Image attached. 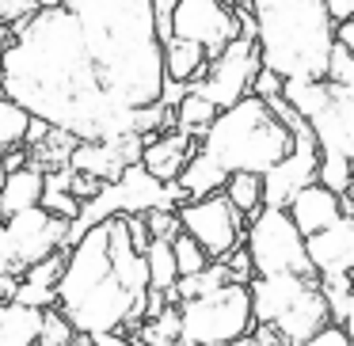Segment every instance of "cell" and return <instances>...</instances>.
Wrapping results in <instances>:
<instances>
[{
	"label": "cell",
	"instance_id": "ab89813d",
	"mask_svg": "<svg viewBox=\"0 0 354 346\" xmlns=\"http://www.w3.org/2000/svg\"><path fill=\"white\" fill-rule=\"evenodd\" d=\"M8 39H12V27H8V23H0V50L8 46Z\"/></svg>",
	"mask_w": 354,
	"mask_h": 346
},
{
	"label": "cell",
	"instance_id": "277c9868",
	"mask_svg": "<svg viewBox=\"0 0 354 346\" xmlns=\"http://www.w3.org/2000/svg\"><path fill=\"white\" fill-rule=\"evenodd\" d=\"M259 65L290 77H324L331 54V16L324 0H248Z\"/></svg>",
	"mask_w": 354,
	"mask_h": 346
},
{
	"label": "cell",
	"instance_id": "836d02e7",
	"mask_svg": "<svg viewBox=\"0 0 354 346\" xmlns=\"http://www.w3.org/2000/svg\"><path fill=\"white\" fill-rule=\"evenodd\" d=\"M221 262H225V270H229V282H240V285L252 282V259H248L244 244H236L229 255H221Z\"/></svg>",
	"mask_w": 354,
	"mask_h": 346
},
{
	"label": "cell",
	"instance_id": "7bdbcfd3",
	"mask_svg": "<svg viewBox=\"0 0 354 346\" xmlns=\"http://www.w3.org/2000/svg\"><path fill=\"white\" fill-rule=\"evenodd\" d=\"M171 346H202V343H191V338H176Z\"/></svg>",
	"mask_w": 354,
	"mask_h": 346
},
{
	"label": "cell",
	"instance_id": "52a82bcc",
	"mask_svg": "<svg viewBox=\"0 0 354 346\" xmlns=\"http://www.w3.org/2000/svg\"><path fill=\"white\" fill-rule=\"evenodd\" d=\"M179 202H183V191L176 183H160L141 164H130L118 179L103 183L88 202H80L77 217L69 221V232H65V247L77 244L80 232L107 221V217H133V213H145V209H176Z\"/></svg>",
	"mask_w": 354,
	"mask_h": 346
},
{
	"label": "cell",
	"instance_id": "74e56055",
	"mask_svg": "<svg viewBox=\"0 0 354 346\" xmlns=\"http://www.w3.org/2000/svg\"><path fill=\"white\" fill-rule=\"evenodd\" d=\"M92 346H138L130 335H122V331H107V335H95Z\"/></svg>",
	"mask_w": 354,
	"mask_h": 346
},
{
	"label": "cell",
	"instance_id": "9a60e30c",
	"mask_svg": "<svg viewBox=\"0 0 354 346\" xmlns=\"http://www.w3.org/2000/svg\"><path fill=\"white\" fill-rule=\"evenodd\" d=\"M305 255L316 282H343L354 267V217L343 213L328 229L305 236Z\"/></svg>",
	"mask_w": 354,
	"mask_h": 346
},
{
	"label": "cell",
	"instance_id": "7c38bea8",
	"mask_svg": "<svg viewBox=\"0 0 354 346\" xmlns=\"http://www.w3.org/2000/svg\"><path fill=\"white\" fill-rule=\"evenodd\" d=\"M259 50H255L252 35H236L221 54H214L206 61V73L198 80L187 84V92L202 95L206 103H214L217 110L232 107L236 99H244L248 88H252V77L259 73Z\"/></svg>",
	"mask_w": 354,
	"mask_h": 346
},
{
	"label": "cell",
	"instance_id": "484cf974",
	"mask_svg": "<svg viewBox=\"0 0 354 346\" xmlns=\"http://www.w3.org/2000/svg\"><path fill=\"white\" fill-rule=\"evenodd\" d=\"M316 183L328 186L339 198H346L351 194V160H343V156H320L316 160Z\"/></svg>",
	"mask_w": 354,
	"mask_h": 346
},
{
	"label": "cell",
	"instance_id": "ba28073f",
	"mask_svg": "<svg viewBox=\"0 0 354 346\" xmlns=\"http://www.w3.org/2000/svg\"><path fill=\"white\" fill-rule=\"evenodd\" d=\"M179 338H191L202 346H229L232 338L248 335L255 327L248 285L225 282L214 293L179 300Z\"/></svg>",
	"mask_w": 354,
	"mask_h": 346
},
{
	"label": "cell",
	"instance_id": "30bf717a",
	"mask_svg": "<svg viewBox=\"0 0 354 346\" xmlns=\"http://www.w3.org/2000/svg\"><path fill=\"white\" fill-rule=\"evenodd\" d=\"M65 232H69V221L54 217L42 206L4 217L0 221V274L19 278L31 262H39L50 251L65 247Z\"/></svg>",
	"mask_w": 354,
	"mask_h": 346
},
{
	"label": "cell",
	"instance_id": "f1b7e54d",
	"mask_svg": "<svg viewBox=\"0 0 354 346\" xmlns=\"http://www.w3.org/2000/svg\"><path fill=\"white\" fill-rule=\"evenodd\" d=\"M77 331L69 327L57 308H42V323H39V346H73Z\"/></svg>",
	"mask_w": 354,
	"mask_h": 346
},
{
	"label": "cell",
	"instance_id": "5b68a950",
	"mask_svg": "<svg viewBox=\"0 0 354 346\" xmlns=\"http://www.w3.org/2000/svg\"><path fill=\"white\" fill-rule=\"evenodd\" d=\"M290 130L255 95H244L232 107L217 110L198 137V153H206L225 175H232V171L263 175L290 153Z\"/></svg>",
	"mask_w": 354,
	"mask_h": 346
},
{
	"label": "cell",
	"instance_id": "1f68e13d",
	"mask_svg": "<svg viewBox=\"0 0 354 346\" xmlns=\"http://www.w3.org/2000/svg\"><path fill=\"white\" fill-rule=\"evenodd\" d=\"M12 300H16V305H24V308H35V312L54 308V285H35V282H24V278H19Z\"/></svg>",
	"mask_w": 354,
	"mask_h": 346
},
{
	"label": "cell",
	"instance_id": "8d00e7d4",
	"mask_svg": "<svg viewBox=\"0 0 354 346\" xmlns=\"http://www.w3.org/2000/svg\"><path fill=\"white\" fill-rule=\"evenodd\" d=\"M324 8H328L331 23H339V19H351L354 16V0H324Z\"/></svg>",
	"mask_w": 354,
	"mask_h": 346
},
{
	"label": "cell",
	"instance_id": "60d3db41",
	"mask_svg": "<svg viewBox=\"0 0 354 346\" xmlns=\"http://www.w3.org/2000/svg\"><path fill=\"white\" fill-rule=\"evenodd\" d=\"M73 346H92V338H84V335H77V338H73Z\"/></svg>",
	"mask_w": 354,
	"mask_h": 346
},
{
	"label": "cell",
	"instance_id": "7402d4cb",
	"mask_svg": "<svg viewBox=\"0 0 354 346\" xmlns=\"http://www.w3.org/2000/svg\"><path fill=\"white\" fill-rule=\"evenodd\" d=\"M221 194L244 213V221H248V217H255L263 209V175H255V171H232V175L225 179Z\"/></svg>",
	"mask_w": 354,
	"mask_h": 346
},
{
	"label": "cell",
	"instance_id": "b9f144b4",
	"mask_svg": "<svg viewBox=\"0 0 354 346\" xmlns=\"http://www.w3.org/2000/svg\"><path fill=\"white\" fill-rule=\"evenodd\" d=\"M229 8H248V0H225Z\"/></svg>",
	"mask_w": 354,
	"mask_h": 346
},
{
	"label": "cell",
	"instance_id": "4fadbf2b",
	"mask_svg": "<svg viewBox=\"0 0 354 346\" xmlns=\"http://www.w3.org/2000/svg\"><path fill=\"white\" fill-rule=\"evenodd\" d=\"M171 35L194 42V46H202L206 57H214L240 35V16L225 0H176Z\"/></svg>",
	"mask_w": 354,
	"mask_h": 346
},
{
	"label": "cell",
	"instance_id": "603a6c76",
	"mask_svg": "<svg viewBox=\"0 0 354 346\" xmlns=\"http://www.w3.org/2000/svg\"><path fill=\"white\" fill-rule=\"evenodd\" d=\"M141 259H145V274H149V289L156 293H168L171 285H176V259H171V240H149L145 251H141Z\"/></svg>",
	"mask_w": 354,
	"mask_h": 346
},
{
	"label": "cell",
	"instance_id": "f35d334b",
	"mask_svg": "<svg viewBox=\"0 0 354 346\" xmlns=\"http://www.w3.org/2000/svg\"><path fill=\"white\" fill-rule=\"evenodd\" d=\"M16 282H19V278L0 274V300H12V293H16Z\"/></svg>",
	"mask_w": 354,
	"mask_h": 346
},
{
	"label": "cell",
	"instance_id": "6da1fadb",
	"mask_svg": "<svg viewBox=\"0 0 354 346\" xmlns=\"http://www.w3.org/2000/svg\"><path fill=\"white\" fill-rule=\"evenodd\" d=\"M0 95L77 141L133 133V110L103 95L77 16L65 4L35 8L12 27L8 46L0 50Z\"/></svg>",
	"mask_w": 354,
	"mask_h": 346
},
{
	"label": "cell",
	"instance_id": "83f0119b",
	"mask_svg": "<svg viewBox=\"0 0 354 346\" xmlns=\"http://www.w3.org/2000/svg\"><path fill=\"white\" fill-rule=\"evenodd\" d=\"M171 259H176V274L183 278V274H198V270L209 262V255L202 251L191 236L176 232V236H171Z\"/></svg>",
	"mask_w": 354,
	"mask_h": 346
},
{
	"label": "cell",
	"instance_id": "3957f363",
	"mask_svg": "<svg viewBox=\"0 0 354 346\" xmlns=\"http://www.w3.org/2000/svg\"><path fill=\"white\" fill-rule=\"evenodd\" d=\"M77 16L103 95L122 110L156 103L164 84L160 46L149 0H62Z\"/></svg>",
	"mask_w": 354,
	"mask_h": 346
},
{
	"label": "cell",
	"instance_id": "4316f807",
	"mask_svg": "<svg viewBox=\"0 0 354 346\" xmlns=\"http://www.w3.org/2000/svg\"><path fill=\"white\" fill-rule=\"evenodd\" d=\"M320 293H324V308H328V323L346 327V320H351V278L320 282Z\"/></svg>",
	"mask_w": 354,
	"mask_h": 346
},
{
	"label": "cell",
	"instance_id": "2e32d148",
	"mask_svg": "<svg viewBox=\"0 0 354 346\" xmlns=\"http://www.w3.org/2000/svg\"><path fill=\"white\" fill-rule=\"evenodd\" d=\"M198 148V137L179 130H160L141 137V156L138 164L160 183H176V175L183 171V164L191 160V153Z\"/></svg>",
	"mask_w": 354,
	"mask_h": 346
},
{
	"label": "cell",
	"instance_id": "e0dca14e",
	"mask_svg": "<svg viewBox=\"0 0 354 346\" xmlns=\"http://www.w3.org/2000/svg\"><path fill=\"white\" fill-rule=\"evenodd\" d=\"M282 209L290 213V221L297 224L301 236H313V232L328 229L331 221H339L343 213H351V198H339V194H331L328 186H320V183H308V186H301Z\"/></svg>",
	"mask_w": 354,
	"mask_h": 346
},
{
	"label": "cell",
	"instance_id": "d6a6232c",
	"mask_svg": "<svg viewBox=\"0 0 354 346\" xmlns=\"http://www.w3.org/2000/svg\"><path fill=\"white\" fill-rule=\"evenodd\" d=\"M141 221H145L149 240H171L179 232L176 209H145V213H141Z\"/></svg>",
	"mask_w": 354,
	"mask_h": 346
},
{
	"label": "cell",
	"instance_id": "d4e9b609",
	"mask_svg": "<svg viewBox=\"0 0 354 346\" xmlns=\"http://www.w3.org/2000/svg\"><path fill=\"white\" fill-rule=\"evenodd\" d=\"M217 115V107L214 103H206L202 95H194V92H187L183 99L171 107V130H179V133H191V137H202V130L209 126V118Z\"/></svg>",
	"mask_w": 354,
	"mask_h": 346
},
{
	"label": "cell",
	"instance_id": "ffe728a7",
	"mask_svg": "<svg viewBox=\"0 0 354 346\" xmlns=\"http://www.w3.org/2000/svg\"><path fill=\"white\" fill-rule=\"evenodd\" d=\"M225 179H229V175H225V171L217 168L206 153H198V148H194L191 160L183 164V171L176 175V186L183 191V198H206V194L221 191Z\"/></svg>",
	"mask_w": 354,
	"mask_h": 346
},
{
	"label": "cell",
	"instance_id": "4dcf8cb0",
	"mask_svg": "<svg viewBox=\"0 0 354 346\" xmlns=\"http://www.w3.org/2000/svg\"><path fill=\"white\" fill-rule=\"evenodd\" d=\"M65 270V247H57V251H50L46 259L31 262V267L24 270V282H35V285H57V278H62Z\"/></svg>",
	"mask_w": 354,
	"mask_h": 346
},
{
	"label": "cell",
	"instance_id": "8fae6325",
	"mask_svg": "<svg viewBox=\"0 0 354 346\" xmlns=\"http://www.w3.org/2000/svg\"><path fill=\"white\" fill-rule=\"evenodd\" d=\"M176 221H179V232L191 236L209 259L229 255L244 240V224H248L244 213L221 191L206 194V198H183L176 206Z\"/></svg>",
	"mask_w": 354,
	"mask_h": 346
},
{
	"label": "cell",
	"instance_id": "44dd1931",
	"mask_svg": "<svg viewBox=\"0 0 354 346\" xmlns=\"http://www.w3.org/2000/svg\"><path fill=\"white\" fill-rule=\"evenodd\" d=\"M42 312L16 300H0V346H39Z\"/></svg>",
	"mask_w": 354,
	"mask_h": 346
},
{
	"label": "cell",
	"instance_id": "9c48e42d",
	"mask_svg": "<svg viewBox=\"0 0 354 346\" xmlns=\"http://www.w3.org/2000/svg\"><path fill=\"white\" fill-rule=\"evenodd\" d=\"M244 251L252 259V278L255 274H313L305 255V236L290 213L278 206H263L255 217L244 224Z\"/></svg>",
	"mask_w": 354,
	"mask_h": 346
},
{
	"label": "cell",
	"instance_id": "ac0fdd59",
	"mask_svg": "<svg viewBox=\"0 0 354 346\" xmlns=\"http://www.w3.org/2000/svg\"><path fill=\"white\" fill-rule=\"evenodd\" d=\"M42 175H46V171L35 168V164H19V168H12V171H0V221L39 206Z\"/></svg>",
	"mask_w": 354,
	"mask_h": 346
},
{
	"label": "cell",
	"instance_id": "7a4b0ae2",
	"mask_svg": "<svg viewBox=\"0 0 354 346\" xmlns=\"http://www.w3.org/2000/svg\"><path fill=\"white\" fill-rule=\"evenodd\" d=\"M149 274L130 244L122 217L92 224L65 247V270L54 285V308L84 338L138 327L145 320Z\"/></svg>",
	"mask_w": 354,
	"mask_h": 346
},
{
	"label": "cell",
	"instance_id": "5bb4252c",
	"mask_svg": "<svg viewBox=\"0 0 354 346\" xmlns=\"http://www.w3.org/2000/svg\"><path fill=\"white\" fill-rule=\"evenodd\" d=\"M141 156V137L138 133H122V137H100V141H73L69 148V171L92 175L100 183L118 179L130 164H138Z\"/></svg>",
	"mask_w": 354,
	"mask_h": 346
},
{
	"label": "cell",
	"instance_id": "8992f818",
	"mask_svg": "<svg viewBox=\"0 0 354 346\" xmlns=\"http://www.w3.org/2000/svg\"><path fill=\"white\" fill-rule=\"evenodd\" d=\"M282 99L305 118L320 156H354V88L331 84L324 77L282 80Z\"/></svg>",
	"mask_w": 354,
	"mask_h": 346
},
{
	"label": "cell",
	"instance_id": "d6986e66",
	"mask_svg": "<svg viewBox=\"0 0 354 346\" xmlns=\"http://www.w3.org/2000/svg\"><path fill=\"white\" fill-rule=\"evenodd\" d=\"M206 61L209 57L202 54V46L187 39H176L171 35L168 42L160 46V65H164V80H179V84H191L206 73Z\"/></svg>",
	"mask_w": 354,
	"mask_h": 346
},
{
	"label": "cell",
	"instance_id": "f546056e",
	"mask_svg": "<svg viewBox=\"0 0 354 346\" xmlns=\"http://www.w3.org/2000/svg\"><path fill=\"white\" fill-rule=\"evenodd\" d=\"M324 80H331V84H343V88H354V50H351V46H339V42H331Z\"/></svg>",
	"mask_w": 354,
	"mask_h": 346
},
{
	"label": "cell",
	"instance_id": "e575fe53",
	"mask_svg": "<svg viewBox=\"0 0 354 346\" xmlns=\"http://www.w3.org/2000/svg\"><path fill=\"white\" fill-rule=\"evenodd\" d=\"M301 346H351V335H346V327H335V323H324L316 335H308Z\"/></svg>",
	"mask_w": 354,
	"mask_h": 346
},
{
	"label": "cell",
	"instance_id": "d590c367",
	"mask_svg": "<svg viewBox=\"0 0 354 346\" xmlns=\"http://www.w3.org/2000/svg\"><path fill=\"white\" fill-rule=\"evenodd\" d=\"M153 4V27H156V39L168 42L171 39V8H176V0H149Z\"/></svg>",
	"mask_w": 354,
	"mask_h": 346
},
{
	"label": "cell",
	"instance_id": "cb8c5ba5",
	"mask_svg": "<svg viewBox=\"0 0 354 346\" xmlns=\"http://www.w3.org/2000/svg\"><path fill=\"white\" fill-rule=\"evenodd\" d=\"M27 130H31V115L8 95H0V156L16 153L27 145Z\"/></svg>",
	"mask_w": 354,
	"mask_h": 346
}]
</instances>
